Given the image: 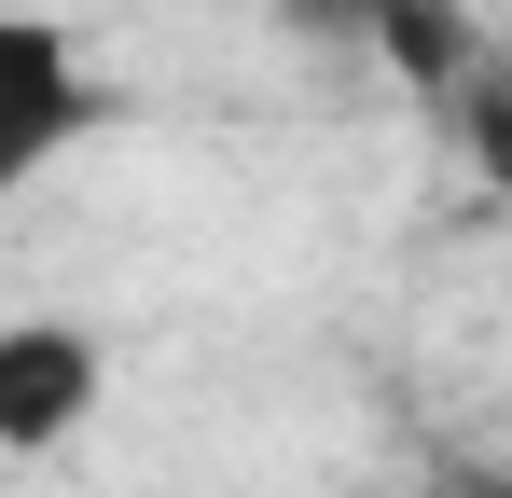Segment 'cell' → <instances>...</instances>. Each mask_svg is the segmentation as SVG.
I'll use <instances>...</instances> for the list:
<instances>
[{"label":"cell","mask_w":512,"mask_h":498,"mask_svg":"<svg viewBox=\"0 0 512 498\" xmlns=\"http://www.w3.org/2000/svg\"><path fill=\"white\" fill-rule=\"evenodd\" d=\"M111 125V83L84 70L70 14H0V194H28L56 153Z\"/></svg>","instance_id":"obj_1"},{"label":"cell","mask_w":512,"mask_h":498,"mask_svg":"<svg viewBox=\"0 0 512 498\" xmlns=\"http://www.w3.org/2000/svg\"><path fill=\"white\" fill-rule=\"evenodd\" d=\"M111 402V346L84 319H0V457H56Z\"/></svg>","instance_id":"obj_2"},{"label":"cell","mask_w":512,"mask_h":498,"mask_svg":"<svg viewBox=\"0 0 512 498\" xmlns=\"http://www.w3.org/2000/svg\"><path fill=\"white\" fill-rule=\"evenodd\" d=\"M443 125H457V153H471V180L512 208V70H471L457 97H443Z\"/></svg>","instance_id":"obj_3"},{"label":"cell","mask_w":512,"mask_h":498,"mask_svg":"<svg viewBox=\"0 0 512 498\" xmlns=\"http://www.w3.org/2000/svg\"><path fill=\"white\" fill-rule=\"evenodd\" d=\"M277 28H291V42H360V56H374L388 0H277Z\"/></svg>","instance_id":"obj_4"},{"label":"cell","mask_w":512,"mask_h":498,"mask_svg":"<svg viewBox=\"0 0 512 498\" xmlns=\"http://www.w3.org/2000/svg\"><path fill=\"white\" fill-rule=\"evenodd\" d=\"M416 498H512V471H499V457H429Z\"/></svg>","instance_id":"obj_5"},{"label":"cell","mask_w":512,"mask_h":498,"mask_svg":"<svg viewBox=\"0 0 512 498\" xmlns=\"http://www.w3.org/2000/svg\"><path fill=\"white\" fill-rule=\"evenodd\" d=\"M388 14H402V0H388Z\"/></svg>","instance_id":"obj_6"}]
</instances>
